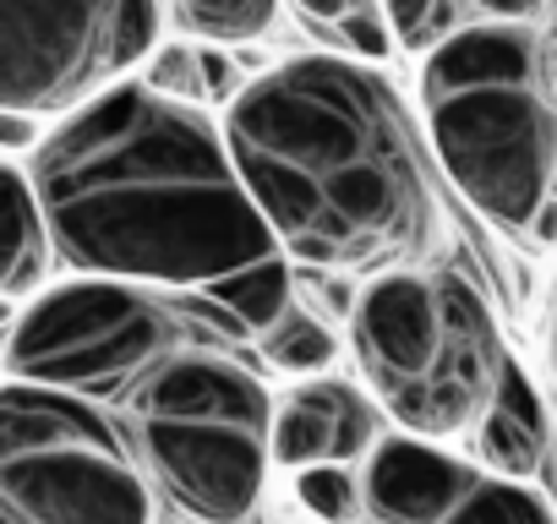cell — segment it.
Wrapping results in <instances>:
<instances>
[{"label":"cell","mask_w":557,"mask_h":524,"mask_svg":"<svg viewBox=\"0 0 557 524\" xmlns=\"http://www.w3.org/2000/svg\"><path fill=\"white\" fill-rule=\"evenodd\" d=\"M28 180L55 257L88 279L202 296L285 257L235 175L224 126L137 77L55 121Z\"/></svg>","instance_id":"6da1fadb"},{"label":"cell","mask_w":557,"mask_h":524,"mask_svg":"<svg viewBox=\"0 0 557 524\" xmlns=\"http://www.w3.org/2000/svg\"><path fill=\"white\" fill-rule=\"evenodd\" d=\"M224 148L290 262L377 279L410 269L437 235L421 137L367 61L268 66L224 110Z\"/></svg>","instance_id":"7a4b0ae2"},{"label":"cell","mask_w":557,"mask_h":524,"mask_svg":"<svg viewBox=\"0 0 557 524\" xmlns=\"http://www.w3.org/2000/svg\"><path fill=\"white\" fill-rule=\"evenodd\" d=\"M426 142L503 229H530L557 186V104L530 23H470L421 55Z\"/></svg>","instance_id":"3957f363"},{"label":"cell","mask_w":557,"mask_h":524,"mask_svg":"<svg viewBox=\"0 0 557 524\" xmlns=\"http://www.w3.org/2000/svg\"><path fill=\"white\" fill-rule=\"evenodd\" d=\"M350 350L383 415L405 437L448 442L481 426L508 350L459 274L388 269L350 307Z\"/></svg>","instance_id":"277c9868"},{"label":"cell","mask_w":557,"mask_h":524,"mask_svg":"<svg viewBox=\"0 0 557 524\" xmlns=\"http://www.w3.org/2000/svg\"><path fill=\"white\" fill-rule=\"evenodd\" d=\"M148 481L197 524L251 519L273 470V394L230 350L159 361L121 415Z\"/></svg>","instance_id":"5b68a950"},{"label":"cell","mask_w":557,"mask_h":524,"mask_svg":"<svg viewBox=\"0 0 557 524\" xmlns=\"http://www.w3.org/2000/svg\"><path fill=\"white\" fill-rule=\"evenodd\" d=\"M246 339L208 296L126 285V279H66L17 317L7 339V383H34L77 399H126L159 361Z\"/></svg>","instance_id":"8992f818"},{"label":"cell","mask_w":557,"mask_h":524,"mask_svg":"<svg viewBox=\"0 0 557 524\" xmlns=\"http://www.w3.org/2000/svg\"><path fill=\"white\" fill-rule=\"evenodd\" d=\"M0 524H159V491L121 415L0 383Z\"/></svg>","instance_id":"52a82bcc"},{"label":"cell","mask_w":557,"mask_h":524,"mask_svg":"<svg viewBox=\"0 0 557 524\" xmlns=\"http://www.w3.org/2000/svg\"><path fill=\"white\" fill-rule=\"evenodd\" d=\"M159 45V0H0V115L66 121Z\"/></svg>","instance_id":"ba28073f"},{"label":"cell","mask_w":557,"mask_h":524,"mask_svg":"<svg viewBox=\"0 0 557 524\" xmlns=\"http://www.w3.org/2000/svg\"><path fill=\"white\" fill-rule=\"evenodd\" d=\"M383 442V410L372 394H361L345 377H312L296 383L273 404V464L318 470V464H367V453Z\"/></svg>","instance_id":"9c48e42d"},{"label":"cell","mask_w":557,"mask_h":524,"mask_svg":"<svg viewBox=\"0 0 557 524\" xmlns=\"http://www.w3.org/2000/svg\"><path fill=\"white\" fill-rule=\"evenodd\" d=\"M486 470L470 459L421 442V437H383L361 464L367 524H448V513L481 486Z\"/></svg>","instance_id":"30bf717a"},{"label":"cell","mask_w":557,"mask_h":524,"mask_svg":"<svg viewBox=\"0 0 557 524\" xmlns=\"http://www.w3.org/2000/svg\"><path fill=\"white\" fill-rule=\"evenodd\" d=\"M552 415H546V399L535 394L530 372L508 355L503 377H497V394L475 426V453H481V470L497 475V481H530L546 470L552 459Z\"/></svg>","instance_id":"8fae6325"},{"label":"cell","mask_w":557,"mask_h":524,"mask_svg":"<svg viewBox=\"0 0 557 524\" xmlns=\"http://www.w3.org/2000/svg\"><path fill=\"white\" fill-rule=\"evenodd\" d=\"M50 257L55 246H50V224H45L28 170L0 159V307L23 301L45 285Z\"/></svg>","instance_id":"7c38bea8"},{"label":"cell","mask_w":557,"mask_h":524,"mask_svg":"<svg viewBox=\"0 0 557 524\" xmlns=\"http://www.w3.org/2000/svg\"><path fill=\"white\" fill-rule=\"evenodd\" d=\"M535 12H546V0H383L394 45H410L421 55L470 23H530Z\"/></svg>","instance_id":"4fadbf2b"},{"label":"cell","mask_w":557,"mask_h":524,"mask_svg":"<svg viewBox=\"0 0 557 524\" xmlns=\"http://www.w3.org/2000/svg\"><path fill=\"white\" fill-rule=\"evenodd\" d=\"M202 296H208L213 307H224L246 339H251V334L262 339L278 317H285V312L301 301V296H296V269H290V257H268V262H257V269H240V274L208 285Z\"/></svg>","instance_id":"5bb4252c"},{"label":"cell","mask_w":557,"mask_h":524,"mask_svg":"<svg viewBox=\"0 0 557 524\" xmlns=\"http://www.w3.org/2000/svg\"><path fill=\"white\" fill-rule=\"evenodd\" d=\"M262 355H268L273 372H285L296 383H312V377H329V366L339 361V339H334V328L312 307L296 301L285 317L262 334Z\"/></svg>","instance_id":"9a60e30c"},{"label":"cell","mask_w":557,"mask_h":524,"mask_svg":"<svg viewBox=\"0 0 557 524\" xmlns=\"http://www.w3.org/2000/svg\"><path fill=\"white\" fill-rule=\"evenodd\" d=\"M278 0H175V23L197 39L219 45H251L273 28Z\"/></svg>","instance_id":"2e32d148"},{"label":"cell","mask_w":557,"mask_h":524,"mask_svg":"<svg viewBox=\"0 0 557 524\" xmlns=\"http://www.w3.org/2000/svg\"><path fill=\"white\" fill-rule=\"evenodd\" d=\"M448 524H557V508L530 481L481 475V486L448 513Z\"/></svg>","instance_id":"e0dca14e"},{"label":"cell","mask_w":557,"mask_h":524,"mask_svg":"<svg viewBox=\"0 0 557 524\" xmlns=\"http://www.w3.org/2000/svg\"><path fill=\"white\" fill-rule=\"evenodd\" d=\"M296 502H301V513L318 519V524H361V519H367L361 475L345 470V464L296 470Z\"/></svg>","instance_id":"ac0fdd59"},{"label":"cell","mask_w":557,"mask_h":524,"mask_svg":"<svg viewBox=\"0 0 557 524\" xmlns=\"http://www.w3.org/2000/svg\"><path fill=\"white\" fill-rule=\"evenodd\" d=\"M361 61H383L388 50H394V28H388V17L383 12H372V17H356V23H345V28H334Z\"/></svg>","instance_id":"d6986e66"},{"label":"cell","mask_w":557,"mask_h":524,"mask_svg":"<svg viewBox=\"0 0 557 524\" xmlns=\"http://www.w3.org/2000/svg\"><path fill=\"white\" fill-rule=\"evenodd\" d=\"M296 7H301L312 23L345 28V23H356V17H372V12H383V0H296Z\"/></svg>","instance_id":"ffe728a7"},{"label":"cell","mask_w":557,"mask_h":524,"mask_svg":"<svg viewBox=\"0 0 557 524\" xmlns=\"http://www.w3.org/2000/svg\"><path fill=\"white\" fill-rule=\"evenodd\" d=\"M39 121H23V115H0V148H39Z\"/></svg>","instance_id":"44dd1931"},{"label":"cell","mask_w":557,"mask_h":524,"mask_svg":"<svg viewBox=\"0 0 557 524\" xmlns=\"http://www.w3.org/2000/svg\"><path fill=\"white\" fill-rule=\"evenodd\" d=\"M546 361H552V377H557V296H552V317H546Z\"/></svg>","instance_id":"7402d4cb"},{"label":"cell","mask_w":557,"mask_h":524,"mask_svg":"<svg viewBox=\"0 0 557 524\" xmlns=\"http://www.w3.org/2000/svg\"><path fill=\"white\" fill-rule=\"evenodd\" d=\"M546 481H552V497H557V437H552V459H546V470H541Z\"/></svg>","instance_id":"603a6c76"},{"label":"cell","mask_w":557,"mask_h":524,"mask_svg":"<svg viewBox=\"0 0 557 524\" xmlns=\"http://www.w3.org/2000/svg\"><path fill=\"white\" fill-rule=\"evenodd\" d=\"M546 12H552V23H557V0H546Z\"/></svg>","instance_id":"cb8c5ba5"}]
</instances>
